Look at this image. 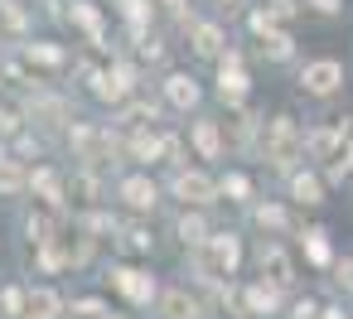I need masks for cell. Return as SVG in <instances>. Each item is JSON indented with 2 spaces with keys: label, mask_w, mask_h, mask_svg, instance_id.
Segmentation results:
<instances>
[{
  "label": "cell",
  "mask_w": 353,
  "mask_h": 319,
  "mask_svg": "<svg viewBox=\"0 0 353 319\" xmlns=\"http://www.w3.org/2000/svg\"><path fill=\"white\" fill-rule=\"evenodd\" d=\"M237 256H242V247H237V237H232V232L208 237V266H213L218 276H232V271H237Z\"/></svg>",
  "instance_id": "obj_2"
},
{
  "label": "cell",
  "mask_w": 353,
  "mask_h": 319,
  "mask_svg": "<svg viewBox=\"0 0 353 319\" xmlns=\"http://www.w3.org/2000/svg\"><path fill=\"white\" fill-rule=\"evenodd\" d=\"M348 165H353V131H348V160H343L339 169H348Z\"/></svg>",
  "instance_id": "obj_35"
},
{
  "label": "cell",
  "mask_w": 353,
  "mask_h": 319,
  "mask_svg": "<svg viewBox=\"0 0 353 319\" xmlns=\"http://www.w3.org/2000/svg\"><path fill=\"white\" fill-rule=\"evenodd\" d=\"M165 92H170V102H174V107H194V102H199L194 78H184V73H179V78H170V83H165Z\"/></svg>",
  "instance_id": "obj_11"
},
{
  "label": "cell",
  "mask_w": 353,
  "mask_h": 319,
  "mask_svg": "<svg viewBox=\"0 0 353 319\" xmlns=\"http://www.w3.org/2000/svg\"><path fill=\"white\" fill-rule=\"evenodd\" d=\"M223 194H232V198H247V194H252V184H247L242 174H228V179H223Z\"/></svg>",
  "instance_id": "obj_23"
},
{
  "label": "cell",
  "mask_w": 353,
  "mask_h": 319,
  "mask_svg": "<svg viewBox=\"0 0 353 319\" xmlns=\"http://www.w3.org/2000/svg\"><path fill=\"white\" fill-rule=\"evenodd\" d=\"M25 189V174L15 169V160H0V194H20Z\"/></svg>",
  "instance_id": "obj_14"
},
{
  "label": "cell",
  "mask_w": 353,
  "mask_h": 319,
  "mask_svg": "<svg viewBox=\"0 0 353 319\" xmlns=\"http://www.w3.org/2000/svg\"><path fill=\"white\" fill-rule=\"evenodd\" d=\"M290 0H266V20H290Z\"/></svg>",
  "instance_id": "obj_24"
},
{
  "label": "cell",
  "mask_w": 353,
  "mask_h": 319,
  "mask_svg": "<svg viewBox=\"0 0 353 319\" xmlns=\"http://www.w3.org/2000/svg\"><path fill=\"white\" fill-rule=\"evenodd\" d=\"M97 92H102V97H112V102H117V97H126V92H131V73H126V68L102 73V78H97Z\"/></svg>",
  "instance_id": "obj_10"
},
{
  "label": "cell",
  "mask_w": 353,
  "mask_h": 319,
  "mask_svg": "<svg viewBox=\"0 0 353 319\" xmlns=\"http://www.w3.org/2000/svg\"><path fill=\"white\" fill-rule=\"evenodd\" d=\"M0 25H6V30H25V15L10 10V6H0Z\"/></svg>",
  "instance_id": "obj_27"
},
{
  "label": "cell",
  "mask_w": 353,
  "mask_h": 319,
  "mask_svg": "<svg viewBox=\"0 0 353 319\" xmlns=\"http://www.w3.org/2000/svg\"><path fill=\"white\" fill-rule=\"evenodd\" d=\"M73 20H78L92 39H102V20H97V10H92V6H73Z\"/></svg>",
  "instance_id": "obj_17"
},
{
  "label": "cell",
  "mask_w": 353,
  "mask_h": 319,
  "mask_svg": "<svg viewBox=\"0 0 353 319\" xmlns=\"http://www.w3.org/2000/svg\"><path fill=\"white\" fill-rule=\"evenodd\" d=\"M339 141H343V131H314V136H310V150H314V155H329Z\"/></svg>",
  "instance_id": "obj_19"
},
{
  "label": "cell",
  "mask_w": 353,
  "mask_h": 319,
  "mask_svg": "<svg viewBox=\"0 0 353 319\" xmlns=\"http://www.w3.org/2000/svg\"><path fill=\"white\" fill-rule=\"evenodd\" d=\"M179 232H184L189 242H203V223H199V218H184V223H179Z\"/></svg>",
  "instance_id": "obj_28"
},
{
  "label": "cell",
  "mask_w": 353,
  "mask_h": 319,
  "mask_svg": "<svg viewBox=\"0 0 353 319\" xmlns=\"http://www.w3.org/2000/svg\"><path fill=\"white\" fill-rule=\"evenodd\" d=\"M290 189H295V198L319 203V179H314V174H295V184H290Z\"/></svg>",
  "instance_id": "obj_18"
},
{
  "label": "cell",
  "mask_w": 353,
  "mask_h": 319,
  "mask_svg": "<svg viewBox=\"0 0 353 319\" xmlns=\"http://www.w3.org/2000/svg\"><path fill=\"white\" fill-rule=\"evenodd\" d=\"M194 145H199V150L213 160V155H218V131H213L208 121H199V126H194Z\"/></svg>",
  "instance_id": "obj_15"
},
{
  "label": "cell",
  "mask_w": 353,
  "mask_h": 319,
  "mask_svg": "<svg viewBox=\"0 0 353 319\" xmlns=\"http://www.w3.org/2000/svg\"><path fill=\"white\" fill-rule=\"evenodd\" d=\"M174 189H179V198H189V203H208V198L218 194V184H213L208 174H199V169L179 174V179H174Z\"/></svg>",
  "instance_id": "obj_4"
},
{
  "label": "cell",
  "mask_w": 353,
  "mask_h": 319,
  "mask_svg": "<svg viewBox=\"0 0 353 319\" xmlns=\"http://www.w3.org/2000/svg\"><path fill=\"white\" fill-rule=\"evenodd\" d=\"M30 184H34V189H39V194H44V198H59V179H54V174H49V169H39V174H34V179H30Z\"/></svg>",
  "instance_id": "obj_21"
},
{
  "label": "cell",
  "mask_w": 353,
  "mask_h": 319,
  "mask_svg": "<svg viewBox=\"0 0 353 319\" xmlns=\"http://www.w3.org/2000/svg\"><path fill=\"white\" fill-rule=\"evenodd\" d=\"M339 78H343V73H339V63H310L300 83H305L310 92H334V88H339Z\"/></svg>",
  "instance_id": "obj_6"
},
{
  "label": "cell",
  "mask_w": 353,
  "mask_h": 319,
  "mask_svg": "<svg viewBox=\"0 0 353 319\" xmlns=\"http://www.w3.org/2000/svg\"><path fill=\"white\" fill-rule=\"evenodd\" d=\"M261 39H266V44H261V49H266V54H271V59H285V54H290V39H285V34H276V30H266V34H261Z\"/></svg>",
  "instance_id": "obj_20"
},
{
  "label": "cell",
  "mask_w": 353,
  "mask_h": 319,
  "mask_svg": "<svg viewBox=\"0 0 353 319\" xmlns=\"http://www.w3.org/2000/svg\"><path fill=\"white\" fill-rule=\"evenodd\" d=\"M121 198H126L131 208H150V203H155V184L136 174V179H126V184H121Z\"/></svg>",
  "instance_id": "obj_9"
},
{
  "label": "cell",
  "mask_w": 353,
  "mask_h": 319,
  "mask_svg": "<svg viewBox=\"0 0 353 319\" xmlns=\"http://www.w3.org/2000/svg\"><path fill=\"white\" fill-rule=\"evenodd\" d=\"M324 314H329V319H343V314H339V309H324Z\"/></svg>",
  "instance_id": "obj_36"
},
{
  "label": "cell",
  "mask_w": 353,
  "mask_h": 319,
  "mask_svg": "<svg viewBox=\"0 0 353 319\" xmlns=\"http://www.w3.org/2000/svg\"><path fill=\"white\" fill-rule=\"evenodd\" d=\"M160 309H165V319H199V300H189L184 290H165Z\"/></svg>",
  "instance_id": "obj_7"
},
{
  "label": "cell",
  "mask_w": 353,
  "mask_h": 319,
  "mask_svg": "<svg viewBox=\"0 0 353 319\" xmlns=\"http://www.w3.org/2000/svg\"><path fill=\"white\" fill-rule=\"evenodd\" d=\"M247 305H252V309H271V305H276V295H271L266 285H252V290H247Z\"/></svg>",
  "instance_id": "obj_22"
},
{
  "label": "cell",
  "mask_w": 353,
  "mask_h": 319,
  "mask_svg": "<svg viewBox=\"0 0 353 319\" xmlns=\"http://www.w3.org/2000/svg\"><path fill=\"white\" fill-rule=\"evenodd\" d=\"M310 6H314V10H324V15H329V10H339V0H310Z\"/></svg>",
  "instance_id": "obj_34"
},
{
  "label": "cell",
  "mask_w": 353,
  "mask_h": 319,
  "mask_svg": "<svg viewBox=\"0 0 353 319\" xmlns=\"http://www.w3.org/2000/svg\"><path fill=\"white\" fill-rule=\"evenodd\" d=\"M305 247H310V256H314V261H329V247H324V232H310V242H305Z\"/></svg>",
  "instance_id": "obj_26"
},
{
  "label": "cell",
  "mask_w": 353,
  "mask_h": 319,
  "mask_svg": "<svg viewBox=\"0 0 353 319\" xmlns=\"http://www.w3.org/2000/svg\"><path fill=\"white\" fill-rule=\"evenodd\" d=\"M295 155H300V131H295V121H290V116L271 121V131H266V160L290 165Z\"/></svg>",
  "instance_id": "obj_1"
},
{
  "label": "cell",
  "mask_w": 353,
  "mask_h": 319,
  "mask_svg": "<svg viewBox=\"0 0 353 319\" xmlns=\"http://www.w3.org/2000/svg\"><path fill=\"white\" fill-rule=\"evenodd\" d=\"M30 59H39V63H59L63 54H59V49H49V44H30Z\"/></svg>",
  "instance_id": "obj_25"
},
{
  "label": "cell",
  "mask_w": 353,
  "mask_h": 319,
  "mask_svg": "<svg viewBox=\"0 0 353 319\" xmlns=\"http://www.w3.org/2000/svg\"><path fill=\"white\" fill-rule=\"evenodd\" d=\"M59 314V295L54 290H34L30 295V319H54Z\"/></svg>",
  "instance_id": "obj_12"
},
{
  "label": "cell",
  "mask_w": 353,
  "mask_h": 319,
  "mask_svg": "<svg viewBox=\"0 0 353 319\" xmlns=\"http://www.w3.org/2000/svg\"><path fill=\"white\" fill-rule=\"evenodd\" d=\"M165 145H170V141H160V136H145V131H141V136L131 141V150H136L141 160H155V155H160Z\"/></svg>",
  "instance_id": "obj_16"
},
{
  "label": "cell",
  "mask_w": 353,
  "mask_h": 319,
  "mask_svg": "<svg viewBox=\"0 0 353 319\" xmlns=\"http://www.w3.org/2000/svg\"><path fill=\"white\" fill-rule=\"evenodd\" d=\"M261 276L271 285H290V256L281 247H261Z\"/></svg>",
  "instance_id": "obj_5"
},
{
  "label": "cell",
  "mask_w": 353,
  "mask_h": 319,
  "mask_svg": "<svg viewBox=\"0 0 353 319\" xmlns=\"http://www.w3.org/2000/svg\"><path fill=\"white\" fill-rule=\"evenodd\" d=\"M0 305H6L10 314H20V309H25V295H20V290H6V295H0Z\"/></svg>",
  "instance_id": "obj_29"
},
{
  "label": "cell",
  "mask_w": 353,
  "mask_h": 319,
  "mask_svg": "<svg viewBox=\"0 0 353 319\" xmlns=\"http://www.w3.org/2000/svg\"><path fill=\"white\" fill-rule=\"evenodd\" d=\"M126 242H131V247H136V251H141V247H150V237H145V232H141V227H131V232H126Z\"/></svg>",
  "instance_id": "obj_31"
},
{
  "label": "cell",
  "mask_w": 353,
  "mask_h": 319,
  "mask_svg": "<svg viewBox=\"0 0 353 319\" xmlns=\"http://www.w3.org/2000/svg\"><path fill=\"white\" fill-rule=\"evenodd\" d=\"M218 83H223V97H228V102H242V92H247V73H242L237 59L223 63V78H218Z\"/></svg>",
  "instance_id": "obj_8"
},
{
  "label": "cell",
  "mask_w": 353,
  "mask_h": 319,
  "mask_svg": "<svg viewBox=\"0 0 353 319\" xmlns=\"http://www.w3.org/2000/svg\"><path fill=\"white\" fill-rule=\"evenodd\" d=\"M117 290H121L131 305H150V295H155V280H150L145 271H131V266H121V271H117Z\"/></svg>",
  "instance_id": "obj_3"
},
{
  "label": "cell",
  "mask_w": 353,
  "mask_h": 319,
  "mask_svg": "<svg viewBox=\"0 0 353 319\" xmlns=\"http://www.w3.org/2000/svg\"><path fill=\"white\" fill-rule=\"evenodd\" d=\"M339 280H343V285L353 290V261H343V266H339Z\"/></svg>",
  "instance_id": "obj_33"
},
{
  "label": "cell",
  "mask_w": 353,
  "mask_h": 319,
  "mask_svg": "<svg viewBox=\"0 0 353 319\" xmlns=\"http://www.w3.org/2000/svg\"><path fill=\"white\" fill-rule=\"evenodd\" d=\"M194 49H199V54H218V49H223V34H218L213 25H199V30H194Z\"/></svg>",
  "instance_id": "obj_13"
},
{
  "label": "cell",
  "mask_w": 353,
  "mask_h": 319,
  "mask_svg": "<svg viewBox=\"0 0 353 319\" xmlns=\"http://www.w3.org/2000/svg\"><path fill=\"white\" fill-rule=\"evenodd\" d=\"M256 218H261V227H281V223H285V218H281V208H261Z\"/></svg>",
  "instance_id": "obj_30"
},
{
  "label": "cell",
  "mask_w": 353,
  "mask_h": 319,
  "mask_svg": "<svg viewBox=\"0 0 353 319\" xmlns=\"http://www.w3.org/2000/svg\"><path fill=\"white\" fill-rule=\"evenodd\" d=\"M295 319H319V309H314L310 300H300V309H295Z\"/></svg>",
  "instance_id": "obj_32"
}]
</instances>
